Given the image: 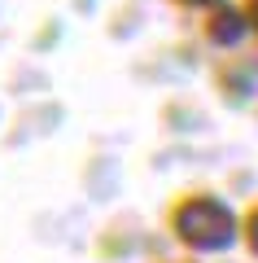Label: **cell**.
<instances>
[{
	"label": "cell",
	"instance_id": "cell-1",
	"mask_svg": "<svg viewBox=\"0 0 258 263\" xmlns=\"http://www.w3.org/2000/svg\"><path fill=\"white\" fill-rule=\"evenodd\" d=\"M175 228L184 233L188 246H197V250H219V246L232 241V215L219 206V202H210V197L188 202V206L175 215Z\"/></svg>",
	"mask_w": 258,
	"mask_h": 263
},
{
	"label": "cell",
	"instance_id": "cell-2",
	"mask_svg": "<svg viewBox=\"0 0 258 263\" xmlns=\"http://www.w3.org/2000/svg\"><path fill=\"white\" fill-rule=\"evenodd\" d=\"M254 250H258V215H254Z\"/></svg>",
	"mask_w": 258,
	"mask_h": 263
}]
</instances>
